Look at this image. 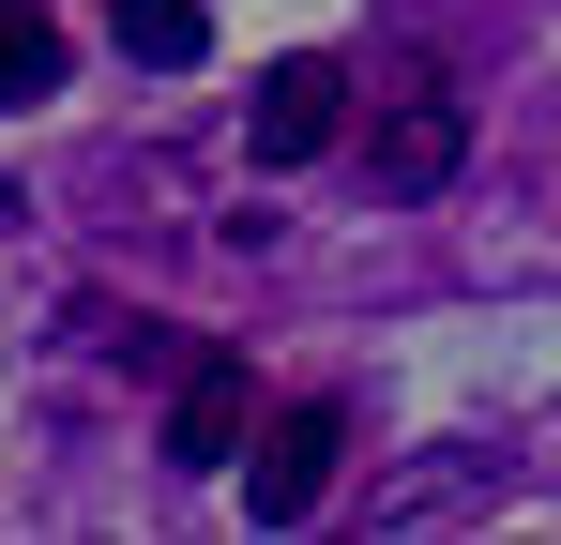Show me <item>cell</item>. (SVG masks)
Returning <instances> with one entry per match:
<instances>
[{
  "instance_id": "cell-5",
  "label": "cell",
  "mask_w": 561,
  "mask_h": 545,
  "mask_svg": "<svg viewBox=\"0 0 561 545\" xmlns=\"http://www.w3.org/2000/svg\"><path fill=\"white\" fill-rule=\"evenodd\" d=\"M106 46L152 61V77H183L197 46H213V15H197V0H106Z\"/></svg>"
},
{
  "instance_id": "cell-2",
  "label": "cell",
  "mask_w": 561,
  "mask_h": 545,
  "mask_svg": "<svg viewBox=\"0 0 561 545\" xmlns=\"http://www.w3.org/2000/svg\"><path fill=\"white\" fill-rule=\"evenodd\" d=\"M334 121H350V61H274L259 106H243V137H259V167H304V152H334Z\"/></svg>"
},
{
  "instance_id": "cell-6",
  "label": "cell",
  "mask_w": 561,
  "mask_h": 545,
  "mask_svg": "<svg viewBox=\"0 0 561 545\" xmlns=\"http://www.w3.org/2000/svg\"><path fill=\"white\" fill-rule=\"evenodd\" d=\"M46 91H61V15L0 0V106H46Z\"/></svg>"
},
{
  "instance_id": "cell-3",
  "label": "cell",
  "mask_w": 561,
  "mask_h": 545,
  "mask_svg": "<svg viewBox=\"0 0 561 545\" xmlns=\"http://www.w3.org/2000/svg\"><path fill=\"white\" fill-rule=\"evenodd\" d=\"M243 440H259V379L228 349H197L183 394H168V454H183V469H243Z\"/></svg>"
},
{
  "instance_id": "cell-4",
  "label": "cell",
  "mask_w": 561,
  "mask_h": 545,
  "mask_svg": "<svg viewBox=\"0 0 561 545\" xmlns=\"http://www.w3.org/2000/svg\"><path fill=\"white\" fill-rule=\"evenodd\" d=\"M456 152H470V106H456V91H394V106H379V197H440Z\"/></svg>"
},
{
  "instance_id": "cell-1",
  "label": "cell",
  "mask_w": 561,
  "mask_h": 545,
  "mask_svg": "<svg viewBox=\"0 0 561 545\" xmlns=\"http://www.w3.org/2000/svg\"><path fill=\"white\" fill-rule=\"evenodd\" d=\"M334 454H350V409H334V394H304V409H274V425H259V454H243V500H259V531H304V515H319Z\"/></svg>"
}]
</instances>
